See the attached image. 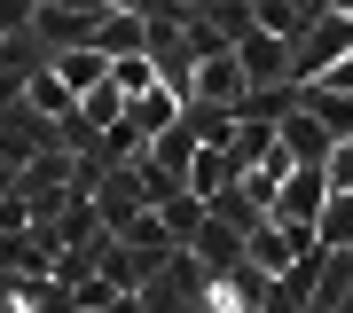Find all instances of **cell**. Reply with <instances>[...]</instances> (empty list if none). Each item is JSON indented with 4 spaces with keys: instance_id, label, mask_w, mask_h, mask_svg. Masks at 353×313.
<instances>
[{
    "instance_id": "6da1fadb",
    "label": "cell",
    "mask_w": 353,
    "mask_h": 313,
    "mask_svg": "<svg viewBox=\"0 0 353 313\" xmlns=\"http://www.w3.org/2000/svg\"><path fill=\"white\" fill-rule=\"evenodd\" d=\"M134 305H212V266L196 259V243H173L150 266V282L134 290Z\"/></svg>"
},
{
    "instance_id": "7a4b0ae2",
    "label": "cell",
    "mask_w": 353,
    "mask_h": 313,
    "mask_svg": "<svg viewBox=\"0 0 353 313\" xmlns=\"http://www.w3.org/2000/svg\"><path fill=\"white\" fill-rule=\"evenodd\" d=\"M345 47H353V8H322V16H306V32L290 39V78H322Z\"/></svg>"
},
{
    "instance_id": "3957f363",
    "label": "cell",
    "mask_w": 353,
    "mask_h": 313,
    "mask_svg": "<svg viewBox=\"0 0 353 313\" xmlns=\"http://www.w3.org/2000/svg\"><path fill=\"white\" fill-rule=\"evenodd\" d=\"M94 16H102V0H94V8H55V0H39L24 32H32L48 55H63V47H94Z\"/></svg>"
},
{
    "instance_id": "277c9868",
    "label": "cell",
    "mask_w": 353,
    "mask_h": 313,
    "mask_svg": "<svg viewBox=\"0 0 353 313\" xmlns=\"http://www.w3.org/2000/svg\"><path fill=\"white\" fill-rule=\"evenodd\" d=\"M243 63H236V47H212V55H196V71H189V102H212V110H236L243 102Z\"/></svg>"
},
{
    "instance_id": "5b68a950",
    "label": "cell",
    "mask_w": 353,
    "mask_h": 313,
    "mask_svg": "<svg viewBox=\"0 0 353 313\" xmlns=\"http://www.w3.org/2000/svg\"><path fill=\"white\" fill-rule=\"evenodd\" d=\"M141 204H150V196H141V173H134V164H110V173L94 180V212H102V235H118V227H126V219L141 212Z\"/></svg>"
},
{
    "instance_id": "8992f818",
    "label": "cell",
    "mask_w": 353,
    "mask_h": 313,
    "mask_svg": "<svg viewBox=\"0 0 353 313\" xmlns=\"http://www.w3.org/2000/svg\"><path fill=\"white\" fill-rule=\"evenodd\" d=\"M322 196H330V173H322V164H290L267 212H275V219H314V212H322Z\"/></svg>"
},
{
    "instance_id": "52a82bcc",
    "label": "cell",
    "mask_w": 353,
    "mask_h": 313,
    "mask_svg": "<svg viewBox=\"0 0 353 313\" xmlns=\"http://www.w3.org/2000/svg\"><path fill=\"white\" fill-rule=\"evenodd\" d=\"M236 63H243V78H252V87H259V78H290V39L267 32V24H252V32L236 39Z\"/></svg>"
},
{
    "instance_id": "ba28073f",
    "label": "cell",
    "mask_w": 353,
    "mask_h": 313,
    "mask_svg": "<svg viewBox=\"0 0 353 313\" xmlns=\"http://www.w3.org/2000/svg\"><path fill=\"white\" fill-rule=\"evenodd\" d=\"M275 141L290 149V164H322L338 133H330V125H322L314 110H290V118H275Z\"/></svg>"
},
{
    "instance_id": "9c48e42d",
    "label": "cell",
    "mask_w": 353,
    "mask_h": 313,
    "mask_svg": "<svg viewBox=\"0 0 353 313\" xmlns=\"http://www.w3.org/2000/svg\"><path fill=\"white\" fill-rule=\"evenodd\" d=\"M306 313H353V250H322V274H314Z\"/></svg>"
},
{
    "instance_id": "30bf717a",
    "label": "cell",
    "mask_w": 353,
    "mask_h": 313,
    "mask_svg": "<svg viewBox=\"0 0 353 313\" xmlns=\"http://www.w3.org/2000/svg\"><path fill=\"white\" fill-rule=\"evenodd\" d=\"M24 102H32V110H39V118H55V125H63V118L79 110V94L63 87V71H55V63H39V71L24 78Z\"/></svg>"
},
{
    "instance_id": "8fae6325",
    "label": "cell",
    "mask_w": 353,
    "mask_h": 313,
    "mask_svg": "<svg viewBox=\"0 0 353 313\" xmlns=\"http://www.w3.org/2000/svg\"><path fill=\"white\" fill-rule=\"evenodd\" d=\"M299 110H314L330 133H353V94L338 87H322V78H299Z\"/></svg>"
},
{
    "instance_id": "7c38bea8",
    "label": "cell",
    "mask_w": 353,
    "mask_h": 313,
    "mask_svg": "<svg viewBox=\"0 0 353 313\" xmlns=\"http://www.w3.org/2000/svg\"><path fill=\"white\" fill-rule=\"evenodd\" d=\"M314 235H322V250H345L353 243V188H330V196H322Z\"/></svg>"
},
{
    "instance_id": "4fadbf2b",
    "label": "cell",
    "mask_w": 353,
    "mask_h": 313,
    "mask_svg": "<svg viewBox=\"0 0 353 313\" xmlns=\"http://www.w3.org/2000/svg\"><path fill=\"white\" fill-rule=\"evenodd\" d=\"M48 63L63 71V87H71V94H87L94 78H110V55H102V47H63V55H48Z\"/></svg>"
},
{
    "instance_id": "5bb4252c",
    "label": "cell",
    "mask_w": 353,
    "mask_h": 313,
    "mask_svg": "<svg viewBox=\"0 0 353 313\" xmlns=\"http://www.w3.org/2000/svg\"><path fill=\"white\" fill-rule=\"evenodd\" d=\"M126 118L141 125V133H157V125H173V118H181V94H173V87L157 78L150 94H134V102H126Z\"/></svg>"
},
{
    "instance_id": "9a60e30c",
    "label": "cell",
    "mask_w": 353,
    "mask_h": 313,
    "mask_svg": "<svg viewBox=\"0 0 353 313\" xmlns=\"http://www.w3.org/2000/svg\"><path fill=\"white\" fill-rule=\"evenodd\" d=\"M79 118H87V125H94V133H102V125H118V118H126V94H118V87H110V78H94V87H87V94H79Z\"/></svg>"
},
{
    "instance_id": "2e32d148",
    "label": "cell",
    "mask_w": 353,
    "mask_h": 313,
    "mask_svg": "<svg viewBox=\"0 0 353 313\" xmlns=\"http://www.w3.org/2000/svg\"><path fill=\"white\" fill-rule=\"evenodd\" d=\"M252 24L283 32V39H299V32H306V8H299V0H252Z\"/></svg>"
},
{
    "instance_id": "e0dca14e",
    "label": "cell",
    "mask_w": 353,
    "mask_h": 313,
    "mask_svg": "<svg viewBox=\"0 0 353 313\" xmlns=\"http://www.w3.org/2000/svg\"><path fill=\"white\" fill-rule=\"evenodd\" d=\"M322 173H330V188H353V133H338V141H330Z\"/></svg>"
},
{
    "instance_id": "ac0fdd59",
    "label": "cell",
    "mask_w": 353,
    "mask_h": 313,
    "mask_svg": "<svg viewBox=\"0 0 353 313\" xmlns=\"http://www.w3.org/2000/svg\"><path fill=\"white\" fill-rule=\"evenodd\" d=\"M32 8H39V0H0V32H24Z\"/></svg>"
},
{
    "instance_id": "d6986e66",
    "label": "cell",
    "mask_w": 353,
    "mask_h": 313,
    "mask_svg": "<svg viewBox=\"0 0 353 313\" xmlns=\"http://www.w3.org/2000/svg\"><path fill=\"white\" fill-rule=\"evenodd\" d=\"M55 8H94V0H55Z\"/></svg>"
},
{
    "instance_id": "ffe728a7",
    "label": "cell",
    "mask_w": 353,
    "mask_h": 313,
    "mask_svg": "<svg viewBox=\"0 0 353 313\" xmlns=\"http://www.w3.org/2000/svg\"><path fill=\"white\" fill-rule=\"evenodd\" d=\"M102 8H134V0H102Z\"/></svg>"
}]
</instances>
